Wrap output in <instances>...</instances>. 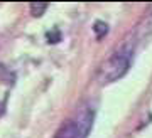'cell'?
Wrapping results in <instances>:
<instances>
[{
    "label": "cell",
    "mask_w": 152,
    "mask_h": 138,
    "mask_svg": "<svg viewBox=\"0 0 152 138\" xmlns=\"http://www.w3.org/2000/svg\"><path fill=\"white\" fill-rule=\"evenodd\" d=\"M132 51L127 47H122L117 52L102 64V68L98 71V83L100 84H110L113 81H118L120 78H124L127 74V71L130 68L132 62Z\"/></svg>",
    "instance_id": "1"
},
{
    "label": "cell",
    "mask_w": 152,
    "mask_h": 138,
    "mask_svg": "<svg viewBox=\"0 0 152 138\" xmlns=\"http://www.w3.org/2000/svg\"><path fill=\"white\" fill-rule=\"evenodd\" d=\"M48 39H49V42H59V39H61V34L58 31H53V32H48Z\"/></svg>",
    "instance_id": "5"
},
{
    "label": "cell",
    "mask_w": 152,
    "mask_h": 138,
    "mask_svg": "<svg viewBox=\"0 0 152 138\" xmlns=\"http://www.w3.org/2000/svg\"><path fill=\"white\" fill-rule=\"evenodd\" d=\"M48 4H31V14H32L34 17H41L44 14V12L48 10Z\"/></svg>",
    "instance_id": "3"
},
{
    "label": "cell",
    "mask_w": 152,
    "mask_h": 138,
    "mask_svg": "<svg viewBox=\"0 0 152 138\" xmlns=\"http://www.w3.org/2000/svg\"><path fill=\"white\" fill-rule=\"evenodd\" d=\"M93 31H95V34H96V37L98 39H102L105 36V34H107V32H108V25H107V24H105V22H95V27H93Z\"/></svg>",
    "instance_id": "4"
},
{
    "label": "cell",
    "mask_w": 152,
    "mask_h": 138,
    "mask_svg": "<svg viewBox=\"0 0 152 138\" xmlns=\"http://www.w3.org/2000/svg\"><path fill=\"white\" fill-rule=\"evenodd\" d=\"M95 111L90 106H81L73 118H69L63 126L56 131L54 138H88L93 128Z\"/></svg>",
    "instance_id": "2"
}]
</instances>
